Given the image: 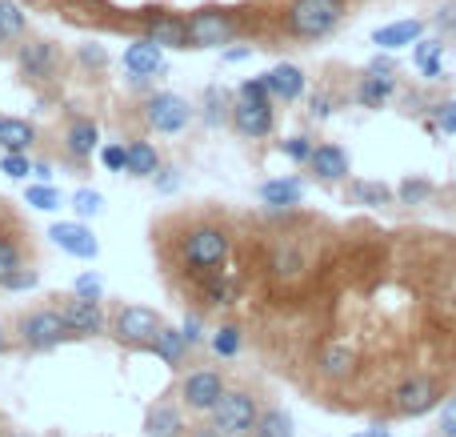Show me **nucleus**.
I'll return each instance as SVG.
<instances>
[{
    "label": "nucleus",
    "instance_id": "c03bdc74",
    "mask_svg": "<svg viewBox=\"0 0 456 437\" xmlns=\"http://www.w3.org/2000/svg\"><path fill=\"white\" fill-rule=\"evenodd\" d=\"M441 437H456V398H449L441 409Z\"/></svg>",
    "mask_w": 456,
    "mask_h": 437
},
{
    "label": "nucleus",
    "instance_id": "39448f33",
    "mask_svg": "<svg viewBox=\"0 0 456 437\" xmlns=\"http://www.w3.org/2000/svg\"><path fill=\"white\" fill-rule=\"evenodd\" d=\"M160 326H165V317L157 309H149V305H120L109 317V334L125 350H149V342L157 337Z\"/></svg>",
    "mask_w": 456,
    "mask_h": 437
},
{
    "label": "nucleus",
    "instance_id": "9b49d317",
    "mask_svg": "<svg viewBox=\"0 0 456 437\" xmlns=\"http://www.w3.org/2000/svg\"><path fill=\"white\" fill-rule=\"evenodd\" d=\"M436 401H441V385H436V377H428V374L404 377V382L396 385V393H393V406H396V414H401V417L428 414Z\"/></svg>",
    "mask_w": 456,
    "mask_h": 437
},
{
    "label": "nucleus",
    "instance_id": "4be33fe9",
    "mask_svg": "<svg viewBox=\"0 0 456 437\" xmlns=\"http://www.w3.org/2000/svg\"><path fill=\"white\" fill-rule=\"evenodd\" d=\"M165 165L160 161V153H157V144H149V141H128L125 144V173L128 177H136V181H152V173Z\"/></svg>",
    "mask_w": 456,
    "mask_h": 437
},
{
    "label": "nucleus",
    "instance_id": "f704fd0d",
    "mask_svg": "<svg viewBox=\"0 0 456 437\" xmlns=\"http://www.w3.org/2000/svg\"><path fill=\"white\" fill-rule=\"evenodd\" d=\"M72 209H77L80 221H88V217H101L104 197L96 189H77V193H72Z\"/></svg>",
    "mask_w": 456,
    "mask_h": 437
},
{
    "label": "nucleus",
    "instance_id": "bb28decb",
    "mask_svg": "<svg viewBox=\"0 0 456 437\" xmlns=\"http://www.w3.org/2000/svg\"><path fill=\"white\" fill-rule=\"evenodd\" d=\"M420 32H425L420 21H396V24H385V29L372 32V45L385 48V53H396V48H404V45H417Z\"/></svg>",
    "mask_w": 456,
    "mask_h": 437
},
{
    "label": "nucleus",
    "instance_id": "20e7f679",
    "mask_svg": "<svg viewBox=\"0 0 456 437\" xmlns=\"http://www.w3.org/2000/svg\"><path fill=\"white\" fill-rule=\"evenodd\" d=\"M16 334H20V345L32 353H45V350H56L61 342H69L72 329L69 321H64L61 305H45V309H32V313H20V321H16Z\"/></svg>",
    "mask_w": 456,
    "mask_h": 437
},
{
    "label": "nucleus",
    "instance_id": "5701e85b",
    "mask_svg": "<svg viewBox=\"0 0 456 437\" xmlns=\"http://www.w3.org/2000/svg\"><path fill=\"white\" fill-rule=\"evenodd\" d=\"M189 350H192V342L184 337V329H173V326H160L157 337L149 342V353H157V358L165 361V366H173V369L181 366Z\"/></svg>",
    "mask_w": 456,
    "mask_h": 437
},
{
    "label": "nucleus",
    "instance_id": "6ab92c4d",
    "mask_svg": "<svg viewBox=\"0 0 456 437\" xmlns=\"http://www.w3.org/2000/svg\"><path fill=\"white\" fill-rule=\"evenodd\" d=\"M265 85H268V96H273V101H300V96H305V72L297 69V64H276V69H268L265 72Z\"/></svg>",
    "mask_w": 456,
    "mask_h": 437
},
{
    "label": "nucleus",
    "instance_id": "423d86ee",
    "mask_svg": "<svg viewBox=\"0 0 456 437\" xmlns=\"http://www.w3.org/2000/svg\"><path fill=\"white\" fill-rule=\"evenodd\" d=\"M184 24H189V48H224L240 32V21L224 8H197L184 16Z\"/></svg>",
    "mask_w": 456,
    "mask_h": 437
},
{
    "label": "nucleus",
    "instance_id": "c9c22d12",
    "mask_svg": "<svg viewBox=\"0 0 456 437\" xmlns=\"http://www.w3.org/2000/svg\"><path fill=\"white\" fill-rule=\"evenodd\" d=\"M313 149H316L313 136H305V133H300V136H289V141H281V153H284L289 161H297V165H308Z\"/></svg>",
    "mask_w": 456,
    "mask_h": 437
},
{
    "label": "nucleus",
    "instance_id": "a18cd8bd",
    "mask_svg": "<svg viewBox=\"0 0 456 437\" xmlns=\"http://www.w3.org/2000/svg\"><path fill=\"white\" fill-rule=\"evenodd\" d=\"M77 293L80 297H101V277H93V273H80V277H77Z\"/></svg>",
    "mask_w": 456,
    "mask_h": 437
},
{
    "label": "nucleus",
    "instance_id": "de8ad7c7",
    "mask_svg": "<svg viewBox=\"0 0 456 437\" xmlns=\"http://www.w3.org/2000/svg\"><path fill=\"white\" fill-rule=\"evenodd\" d=\"M240 96H252V101H260V96H268L265 77H256V80H244V85H240Z\"/></svg>",
    "mask_w": 456,
    "mask_h": 437
},
{
    "label": "nucleus",
    "instance_id": "a19ab883",
    "mask_svg": "<svg viewBox=\"0 0 456 437\" xmlns=\"http://www.w3.org/2000/svg\"><path fill=\"white\" fill-rule=\"evenodd\" d=\"M37 281H40V273L37 269H24V273H16L12 281H8V293H24V289H37Z\"/></svg>",
    "mask_w": 456,
    "mask_h": 437
},
{
    "label": "nucleus",
    "instance_id": "8fccbe9b",
    "mask_svg": "<svg viewBox=\"0 0 456 437\" xmlns=\"http://www.w3.org/2000/svg\"><path fill=\"white\" fill-rule=\"evenodd\" d=\"M329 112H332L329 96H324V93H316V96H313V117H329Z\"/></svg>",
    "mask_w": 456,
    "mask_h": 437
},
{
    "label": "nucleus",
    "instance_id": "49530a36",
    "mask_svg": "<svg viewBox=\"0 0 456 437\" xmlns=\"http://www.w3.org/2000/svg\"><path fill=\"white\" fill-rule=\"evenodd\" d=\"M436 29H444V32H456V0H452V4H444L441 12H436Z\"/></svg>",
    "mask_w": 456,
    "mask_h": 437
},
{
    "label": "nucleus",
    "instance_id": "412c9836",
    "mask_svg": "<svg viewBox=\"0 0 456 437\" xmlns=\"http://www.w3.org/2000/svg\"><path fill=\"white\" fill-rule=\"evenodd\" d=\"M24 269H28L24 265V237H20V229L8 225V229H0V289Z\"/></svg>",
    "mask_w": 456,
    "mask_h": 437
},
{
    "label": "nucleus",
    "instance_id": "f257e3e1",
    "mask_svg": "<svg viewBox=\"0 0 456 437\" xmlns=\"http://www.w3.org/2000/svg\"><path fill=\"white\" fill-rule=\"evenodd\" d=\"M228 253H232V237H228V229L216 221L189 225V229L181 233V241H176V261H181V269L192 273V277L224 269Z\"/></svg>",
    "mask_w": 456,
    "mask_h": 437
},
{
    "label": "nucleus",
    "instance_id": "603ef678",
    "mask_svg": "<svg viewBox=\"0 0 456 437\" xmlns=\"http://www.w3.org/2000/svg\"><path fill=\"white\" fill-rule=\"evenodd\" d=\"M184 437H221V433H216L213 425H192V430L184 433Z\"/></svg>",
    "mask_w": 456,
    "mask_h": 437
},
{
    "label": "nucleus",
    "instance_id": "f03ea898",
    "mask_svg": "<svg viewBox=\"0 0 456 437\" xmlns=\"http://www.w3.org/2000/svg\"><path fill=\"white\" fill-rule=\"evenodd\" d=\"M345 21V0H289L284 29L297 40H324Z\"/></svg>",
    "mask_w": 456,
    "mask_h": 437
},
{
    "label": "nucleus",
    "instance_id": "bf43d9fd",
    "mask_svg": "<svg viewBox=\"0 0 456 437\" xmlns=\"http://www.w3.org/2000/svg\"><path fill=\"white\" fill-rule=\"evenodd\" d=\"M0 437H4V430H0Z\"/></svg>",
    "mask_w": 456,
    "mask_h": 437
},
{
    "label": "nucleus",
    "instance_id": "2f4dec72",
    "mask_svg": "<svg viewBox=\"0 0 456 437\" xmlns=\"http://www.w3.org/2000/svg\"><path fill=\"white\" fill-rule=\"evenodd\" d=\"M24 205L40 209V213H56V209H61L64 201H61V193H56L53 185L40 181V185H28V193H24Z\"/></svg>",
    "mask_w": 456,
    "mask_h": 437
},
{
    "label": "nucleus",
    "instance_id": "4d7b16f0",
    "mask_svg": "<svg viewBox=\"0 0 456 437\" xmlns=\"http://www.w3.org/2000/svg\"><path fill=\"white\" fill-rule=\"evenodd\" d=\"M8 437H28V433H8Z\"/></svg>",
    "mask_w": 456,
    "mask_h": 437
},
{
    "label": "nucleus",
    "instance_id": "1a4fd4ad",
    "mask_svg": "<svg viewBox=\"0 0 456 437\" xmlns=\"http://www.w3.org/2000/svg\"><path fill=\"white\" fill-rule=\"evenodd\" d=\"M228 125H232L240 136H248V141L268 136L276 128L273 96H260V101H252V96H236V104L228 109Z\"/></svg>",
    "mask_w": 456,
    "mask_h": 437
},
{
    "label": "nucleus",
    "instance_id": "6e6d98bb",
    "mask_svg": "<svg viewBox=\"0 0 456 437\" xmlns=\"http://www.w3.org/2000/svg\"><path fill=\"white\" fill-rule=\"evenodd\" d=\"M8 350V337H4V326H0V353Z\"/></svg>",
    "mask_w": 456,
    "mask_h": 437
},
{
    "label": "nucleus",
    "instance_id": "79ce46f5",
    "mask_svg": "<svg viewBox=\"0 0 456 437\" xmlns=\"http://www.w3.org/2000/svg\"><path fill=\"white\" fill-rule=\"evenodd\" d=\"M80 64H93V69H104L109 64V53L101 45H80Z\"/></svg>",
    "mask_w": 456,
    "mask_h": 437
},
{
    "label": "nucleus",
    "instance_id": "4c0bfd02",
    "mask_svg": "<svg viewBox=\"0 0 456 437\" xmlns=\"http://www.w3.org/2000/svg\"><path fill=\"white\" fill-rule=\"evenodd\" d=\"M433 197V185L428 181H417V177H409V181H401V201L404 205H420V201Z\"/></svg>",
    "mask_w": 456,
    "mask_h": 437
},
{
    "label": "nucleus",
    "instance_id": "c756f323",
    "mask_svg": "<svg viewBox=\"0 0 456 437\" xmlns=\"http://www.w3.org/2000/svg\"><path fill=\"white\" fill-rule=\"evenodd\" d=\"M417 69L425 72L428 80H436V77H444V45L441 40H417Z\"/></svg>",
    "mask_w": 456,
    "mask_h": 437
},
{
    "label": "nucleus",
    "instance_id": "f8f14e48",
    "mask_svg": "<svg viewBox=\"0 0 456 437\" xmlns=\"http://www.w3.org/2000/svg\"><path fill=\"white\" fill-rule=\"evenodd\" d=\"M61 313H64V321H69L72 337H96V334H104V326H109L101 297L72 293V297H64L61 301Z\"/></svg>",
    "mask_w": 456,
    "mask_h": 437
},
{
    "label": "nucleus",
    "instance_id": "393cba45",
    "mask_svg": "<svg viewBox=\"0 0 456 437\" xmlns=\"http://www.w3.org/2000/svg\"><path fill=\"white\" fill-rule=\"evenodd\" d=\"M37 125L24 117H0V149L4 153H32L37 144Z\"/></svg>",
    "mask_w": 456,
    "mask_h": 437
},
{
    "label": "nucleus",
    "instance_id": "e433bc0d",
    "mask_svg": "<svg viewBox=\"0 0 456 437\" xmlns=\"http://www.w3.org/2000/svg\"><path fill=\"white\" fill-rule=\"evenodd\" d=\"M0 173L12 177V181H24V177L32 173V157L28 153H4V157H0Z\"/></svg>",
    "mask_w": 456,
    "mask_h": 437
},
{
    "label": "nucleus",
    "instance_id": "c85d7f7f",
    "mask_svg": "<svg viewBox=\"0 0 456 437\" xmlns=\"http://www.w3.org/2000/svg\"><path fill=\"white\" fill-rule=\"evenodd\" d=\"M28 32V12L16 0H0V40H24Z\"/></svg>",
    "mask_w": 456,
    "mask_h": 437
},
{
    "label": "nucleus",
    "instance_id": "6e6552de",
    "mask_svg": "<svg viewBox=\"0 0 456 437\" xmlns=\"http://www.w3.org/2000/svg\"><path fill=\"white\" fill-rule=\"evenodd\" d=\"M228 382L221 369H192L181 377V406L189 414H213V406L224 398Z\"/></svg>",
    "mask_w": 456,
    "mask_h": 437
},
{
    "label": "nucleus",
    "instance_id": "5fc2aeb1",
    "mask_svg": "<svg viewBox=\"0 0 456 437\" xmlns=\"http://www.w3.org/2000/svg\"><path fill=\"white\" fill-rule=\"evenodd\" d=\"M252 53V48H228V53H224V61H244V56H248Z\"/></svg>",
    "mask_w": 456,
    "mask_h": 437
},
{
    "label": "nucleus",
    "instance_id": "09e8293b",
    "mask_svg": "<svg viewBox=\"0 0 456 437\" xmlns=\"http://www.w3.org/2000/svg\"><path fill=\"white\" fill-rule=\"evenodd\" d=\"M181 329H184V337H189L192 345H197L200 337H205V334H200V317H197V313H192V317H184V326H181Z\"/></svg>",
    "mask_w": 456,
    "mask_h": 437
},
{
    "label": "nucleus",
    "instance_id": "ddd939ff",
    "mask_svg": "<svg viewBox=\"0 0 456 437\" xmlns=\"http://www.w3.org/2000/svg\"><path fill=\"white\" fill-rule=\"evenodd\" d=\"M61 149L72 165L93 161V153H101V125H96L93 117H69L64 136H61Z\"/></svg>",
    "mask_w": 456,
    "mask_h": 437
},
{
    "label": "nucleus",
    "instance_id": "72a5a7b5",
    "mask_svg": "<svg viewBox=\"0 0 456 437\" xmlns=\"http://www.w3.org/2000/svg\"><path fill=\"white\" fill-rule=\"evenodd\" d=\"M205 297H208V305H232V281L221 269L205 273Z\"/></svg>",
    "mask_w": 456,
    "mask_h": 437
},
{
    "label": "nucleus",
    "instance_id": "ea45409f",
    "mask_svg": "<svg viewBox=\"0 0 456 437\" xmlns=\"http://www.w3.org/2000/svg\"><path fill=\"white\" fill-rule=\"evenodd\" d=\"M101 161H104V169H109V173H125V144H104Z\"/></svg>",
    "mask_w": 456,
    "mask_h": 437
},
{
    "label": "nucleus",
    "instance_id": "0eeeda50",
    "mask_svg": "<svg viewBox=\"0 0 456 437\" xmlns=\"http://www.w3.org/2000/svg\"><path fill=\"white\" fill-rule=\"evenodd\" d=\"M141 112H144V120H149V128H157V133H165V136L184 133V128L192 125V117H197V109L176 93H149Z\"/></svg>",
    "mask_w": 456,
    "mask_h": 437
},
{
    "label": "nucleus",
    "instance_id": "4468645a",
    "mask_svg": "<svg viewBox=\"0 0 456 437\" xmlns=\"http://www.w3.org/2000/svg\"><path fill=\"white\" fill-rule=\"evenodd\" d=\"M125 72L133 77V85H149L157 72H165V48L157 40L141 37L125 48Z\"/></svg>",
    "mask_w": 456,
    "mask_h": 437
},
{
    "label": "nucleus",
    "instance_id": "f3484780",
    "mask_svg": "<svg viewBox=\"0 0 456 437\" xmlns=\"http://www.w3.org/2000/svg\"><path fill=\"white\" fill-rule=\"evenodd\" d=\"M396 93V64L393 61H372L369 72L361 77V88H356V101L364 109H380L388 96Z\"/></svg>",
    "mask_w": 456,
    "mask_h": 437
},
{
    "label": "nucleus",
    "instance_id": "cd10ccee",
    "mask_svg": "<svg viewBox=\"0 0 456 437\" xmlns=\"http://www.w3.org/2000/svg\"><path fill=\"white\" fill-rule=\"evenodd\" d=\"M252 437H297V430H292V417L281 406H268V409H260Z\"/></svg>",
    "mask_w": 456,
    "mask_h": 437
},
{
    "label": "nucleus",
    "instance_id": "dca6fc26",
    "mask_svg": "<svg viewBox=\"0 0 456 437\" xmlns=\"http://www.w3.org/2000/svg\"><path fill=\"white\" fill-rule=\"evenodd\" d=\"M141 32L149 40H157L160 48H189V24H184V16L165 12V8L144 12L141 16Z\"/></svg>",
    "mask_w": 456,
    "mask_h": 437
},
{
    "label": "nucleus",
    "instance_id": "37998d69",
    "mask_svg": "<svg viewBox=\"0 0 456 437\" xmlns=\"http://www.w3.org/2000/svg\"><path fill=\"white\" fill-rule=\"evenodd\" d=\"M436 128H441V133H456V101H444L441 109H436Z\"/></svg>",
    "mask_w": 456,
    "mask_h": 437
},
{
    "label": "nucleus",
    "instance_id": "864d4df0",
    "mask_svg": "<svg viewBox=\"0 0 456 437\" xmlns=\"http://www.w3.org/2000/svg\"><path fill=\"white\" fill-rule=\"evenodd\" d=\"M348 437H393L385 430V425H372V430H364V433H348Z\"/></svg>",
    "mask_w": 456,
    "mask_h": 437
},
{
    "label": "nucleus",
    "instance_id": "a211bd4d",
    "mask_svg": "<svg viewBox=\"0 0 456 437\" xmlns=\"http://www.w3.org/2000/svg\"><path fill=\"white\" fill-rule=\"evenodd\" d=\"M184 433H189V425H184L181 406H173V401L149 406V414H144V437H184Z\"/></svg>",
    "mask_w": 456,
    "mask_h": 437
},
{
    "label": "nucleus",
    "instance_id": "a878e982",
    "mask_svg": "<svg viewBox=\"0 0 456 437\" xmlns=\"http://www.w3.org/2000/svg\"><path fill=\"white\" fill-rule=\"evenodd\" d=\"M260 201L268 209H292L305 201V185H300V177H276V181L260 185Z\"/></svg>",
    "mask_w": 456,
    "mask_h": 437
},
{
    "label": "nucleus",
    "instance_id": "2eb2a0df",
    "mask_svg": "<svg viewBox=\"0 0 456 437\" xmlns=\"http://www.w3.org/2000/svg\"><path fill=\"white\" fill-rule=\"evenodd\" d=\"M48 237H53L56 249H64L69 257H80V261H96V253H101V241L93 237V229L85 221H56L48 229Z\"/></svg>",
    "mask_w": 456,
    "mask_h": 437
},
{
    "label": "nucleus",
    "instance_id": "13d9d810",
    "mask_svg": "<svg viewBox=\"0 0 456 437\" xmlns=\"http://www.w3.org/2000/svg\"><path fill=\"white\" fill-rule=\"evenodd\" d=\"M48 437H61V433H48Z\"/></svg>",
    "mask_w": 456,
    "mask_h": 437
},
{
    "label": "nucleus",
    "instance_id": "3c124183",
    "mask_svg": "<svg viewBox=\"0 0 456 437\" xmlns=\"http://www.w3.org/2000/svg\"><path fill=\"white\" fill-rule=\"evenodd\" d=\"M32 177L37 181H53V165L48 161H32Z\"/></svg>",
    "mask_w": 456,
    "mask_h": 437
},
{
    "label": "nucleus",
    "instance_id": "aec40b11",
    "mask_svg": "<svg viewBox=\"0 0 456 437\" xmlns=\"http://www.w3.org/2000/svg\"><path fill=\"white\" fill-rule=\"evenodd\" d=\"M308 169L316 173V181H345L348 177V153L340 144H316Z\"/></svg>",
    "mask_w": 456,
    "mask_h": 437
},
{
    "label": "nucleus",
    "instance_id": "473e14b6",
    "mask_svg": "<svg viewBox=\"0 0 456 437\" xmlns=\"http://www.w3.org/2000/svg\"><path fill=\"white\" fill-rule=\"evenodd\" d=\"M240 345H244V334L236 326H221L213 334V353H216V358H236V353H240Z\"/></svg>",
    "mask_w": 456,
    "mask_h": 437
},
{
    "label": "nucleus",
    "instance_id": "9d476101",
    "mask_svg": "<svg viewBox=\"0 0 456 437\" xmlns=\"http://www.w3.org/2000/svg\"><path fill=\"white\" fill-rule=\"evenodd\" d=\"M16 69H20L24 80H37V85L56 80V72H61V48L53 40H20L16 45Z\"/></svg>",
    "mask_w": 456,
    "mask_h": 437
},
{
    "label": "nucleus",
    "instance_id": "b1692460",
    "mask_svg": "<svg viewBox=\"0 0 456 437\" xmlns=\"http://www.w3.org/2000/svg\"><path fill=\"white\" fill-rule=\"evenodd\" d=\"M316 369H321L329 382H345V377H353V369H356V353L348 350L345 342H332V345H324L321 350Z\"/></svg>",
    "mask_w": 456,
    "mask_h": 437
},
{
    "label": "nucleus",
    "instance_id": "7ed1b4c3",
    "mask_svg": "<svg viewBox=\"0 0 456 437\" xmlns=\"http://www.w3.org/2000/svg\"><path fill=\"white\" fill-rule=\"evenodd\" d=\"M260 417V401L256 393L248 390H224V398L213 406L208 414V425H213L221 437H252Z\"/></svg>",
    "mask_w": 456,
    "mask_h": 437
},
{
    "label": "nucleus",
    "instance_id": "7c9ffc66",
    "mask_svg": "<svg viewBox=\"0 0 456 437\" xmlns=\"http://www.w3.org/2000/svg\"><path fill=\"white\" fill-rule=\"evenodd\" d=\"M353 201L372 205V209H385V205H393V189H388V185H377V181H356L353 185Z\"/></svg>",
    "mask_w": 456,
    "mask_h": 437
},
{
    "label": "nucleus",
    "instance_id": "58836bf2",
    "mask_svg": "<svg viewBox=\"0 0 456 437\" xmlns=\"http://www.w3.org/2000/svg\"><path fill=\"white\" fill-rule=\"evenodd\" d=\"M152 185H157V193H176L181 189V169L160 165L157 173H152Z\"/></svg>",
    "mask_w": 456,
    "mask_h": 437
}]
</instances>
